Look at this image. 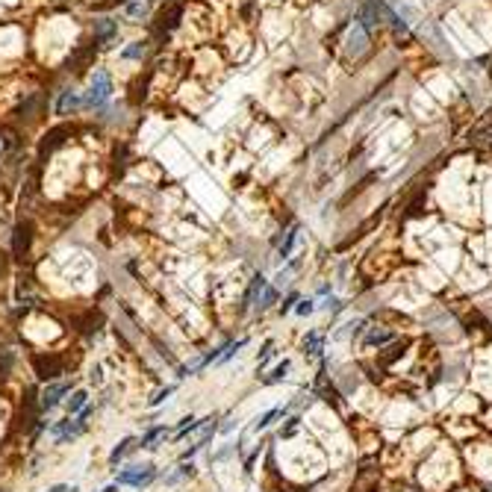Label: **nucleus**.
I'll use <instances>...</instances> for the list:
<instances>
[{
	"instance_id": "2eb2a0df",
	"label": "nucleus",
	"mask_w": 492,
	"mask_h": 492,
	"mask_svg": "<svg viewBox=\"0 0 492 492\" xmlns=\"http://www.w3.org/2000/svg\"><path fill=\"white\" fill-rule=\"evenodd\" d=\"M86 401H89V392H86V389H77V392H74L71 401H68V415L80 413V410L86 407Z\"/></svg>"
},
{
	"instance_id": "39448f33",
	"label": "nucleus",
	"mask_w": 492,
	"mask_h": 492,
	"mask_svg": "<svg viewBox=\"0 0 492 492\" xmlns=\"http://www.w3.org/2000/svg\"><path fill=\"white\" fill-rule=\"evenodd\" d=\"M30 239H32V224H30V222H21V224L15 227V239H12V250H15V257H18V259H24V257H27Z\"/></svg>"
},
{
	"instance_id": "1a4fd4ad",
	"label": "nucleus",
	"mask_w": 492,
	"mask_h": 492,
	"mask_svg": "<svg viewBox=\"0 0 492 492\" xmlns=\"http://www.w3.org/2000/svg\"><path fill=\"white\" fill-rule=\"evenodd\" d=\"M65 136H71V130H68V127H57V130H50V133L45 136V141H41V157H48L53 148H59L62 141H65Z\"/></svg>"
},
{
	"instance_id": "bb28decb",
	"label": "nucleus",
	"mask_w": 492,
	"mask_h": 492,
	"mask_svg": "<svg viewBox=\"0 0 492 492\" xmlns=\"http://www.w3.org/2000/svg\"><path fill=\"white\" fill-rule=\"evenodd\" d=\"M298 313H301V315H310V313H313V301H304V304H298Z\"/></svg>"
},
{
	"instance_id": "f257e3e1",
	"label": "nucleus",
	"mask_w": 492,
	"mask_h": 492,
	"mask_svg": "<svg viewBox=\"0 0 492 492\" xmlns=\"http://www.w3.org/2000/svg\"><path fill=\"white\" fill-rule=\"evenodd\" d=\"M154 478H157V469L154 466H127L124 472H118L115 484L118 486H136V489H141V486H148Z\"/></svg>"
},
{
	"instance_id": "aec40b11",
	"label": "nucleus",
	"mask_w": 492,
	"mask_h": 492,
	"mask_svg": "<svg viewBox=\"0 0 492 492\" xmlns=\"http://www.w3.org/2000/svg\"><path fill=\"white\" fill-rule=\"evenodd\" d=\"M286 371H289V363H286V360H283V363L275 368V371H271V375L266 377V384H277V380H283V377H286Z\"/></svg>"
},
{
	"instance_id": "a211bd4d",
	"label": "nucleus",
	"mask_w": 492,
	"mask_h": 492,
	"mask_svg": "<svg viewBox=\"0 0 492 492\" xmlns=\"http://www.w3.org/2000/svg\"><path fill=\"white\" fill-rule=\"evenodd\" d=\"M319 348H322L319 333H310L307 339H304V351H307V354H319Z\"/></svg>"
},
{
	"instance_id": "f03ea898",
	"label": "nucleus",
	"mask_w": 492,
	"mask_h": 492,
	"mask_svg": "<svg viewBox=\"0 0 492 492\" xmlns=\"http://www.w3.org/2000/svg\"><path fill=\"white\" fill-rule=\"evenodd\" d=\"M112 95V83H109V74L106 71H95V77L89 83V95H86V104L89 106H101L109 101Z\"/></svg>"
},
{
	"instance_id": "6e6552de",
	"label": "nucleus",
	"mask_w": 492,
	"mask_h": 492,
	"mask_svg": "<svg viewBox=\"0 0 492 492\" xmlns=\"http://www.w3.org/2000/svg\"><path fill=\"white\" fill-rule=\"evenodd\" d=\"M71 386L68 384H53V386H48L45 392H41V410H53L57 404L62 401V395L68 392Z\"/></svg>"
},
{
	"instance_id": "f8f14e48",
	"label": "nucleus",
	"mask_w": 492,
	"mask_h": 492,
	"mask_svg": "<svg viewBox=\"0 0 492 492\" xmlns=\"http://www.w3.org/2000/svg\"><path fill=\"white\" fill-rule=\"evenodd\" d=\"M277 415H283V407H275V410H268L266 415H259V419H257L254 424H250V433H259V431H266L268 424L277 419Z\"/></svg>"
},
{
	"instance_id": "dca6fc26",
	"label": "nucleus",
	"mask_w": 492,
	"mask_h": 492,
	"mask_svg": "<svg viewBox=\"0 0 492 492\" xmlns=\"http://www.w3.org/2000/svg\"><path fill=\"white\" fill-rule=\"evenodd\" d=\"M262 289H266V277H262V275H257V277H254V283H250L248 295H245V304H254V298H257V295H259Z\"/></svg>"
},
{
	"instance_id": "423d86ee",
	"label": "nucleus",
	"mask_w": 492,
	"mask_h": 492,
	"mask_svg": "<svg viewBox=\"0 0 492 492\" xmlns=\"http://www.w3.org/2000/svg\"><path fill=\"white\" fill-rule=\"evenodd\" d=\"M180 18H183V6H180V3H168V6L159 12V24H157V30H159V32H171L174 27L180 24Z\"/></svg>"
},
{
	"instance_id": "4be33fe9",
	"label": "nucleus",
	"mask_w": 492,
	"mask_h": 492,
	"mask_svg": "<svg viewBox=\"0 0 492 492\" xmlns=\"http://www.w3.org/2000/svg\"><path fill=\"white\" fill-rule=\"evenodd\" d=\"M141 53H145V45H141V41H133V45L124 50V57H127V59H139Z\"/></svg>"
},
{
	"instance_id": "6ab92c4d",
	"label": "nucleus",
	"mask_w": 492,
	"mask_h": 492,
	"mask_svg": "<svg viewBox=\"0 0 492 492\" xmlns=\"http://www.w3.org/2000/svg\"><path fill=\"white\" fill-rule=\"evenodd\" d=\"M295 239H298V227H292V230L286 233V242L280 245V257H283V259L289 257V250H292V245H295Z\"/></svg>"
},
{
	"instance_id": "412c9836",
	"label": "nucleus",
	"mask_w": 492,
	"mask_h": 492,
	"mask_svg": "<svg viewBox=\"0 0 492 492\" xmlns=\"http://www.w3.org/2000/svg\"><path fill=\"white\" fill-rule=\"evenodd\" d=\"M404 348H407L404 342H401V345H392V348H389V354H384V357H380V363H384V366H389L392 360H398V357L404 354Z\"/></svg>"
},
{
	"instance_id": "a878e982",
	"label": "nucleus",
	"mask_w": 492,
	"mask_h": 492,
	"mask_svg": "<svg viewBox=\"0 0 492 492\" xmlns=\"http://www.w3.org/2000/svg\"><path fill=\"white\" fill-rule=\"evenodd\" d=\"M275 298H277V292H275V289H266V295H262V304H259V307H271V304H275Z\"/></svg>"
},
{
	"instance_id": "5701e85b",
	"label": "nucleus",
	"mask_w": 492,
	"mask_h": 492,
	"mask_svg": "<svg viewBox=\"0 0 492 492\" xmlns=\"http://www.w3.org/2000/svg\"><path fill=\"white\" fill-rule=\"evenodd\" d=\"M386 339H389L386 331H371V333H368V345H384Z\"/></svg>"
},
{
	"instance_id": "ddd939ff",
	"label": "nucleus",
	"mask_w": 492,
	"mask_h": 492,
	"mask_svg": "<svg viewBox=\"0 0 492 492\" xmlns=\"http://www.w3.org/2000/svg\"><path fill=\"white\" fill-rule=\"evenodd\" d=\"M130 448H136V440H133V436H127V440H121V442H118V445L112 448V454H109V463L118 466V460H121V457L130 451Z\"/></svg>"
},
{
	"instance_id": "393cba45",
	"label": "nucleus",
	"mask_w": 492,
	"mask_h": 492,
	"mask_svg": "<svg viewBox=\"0 0 492 492\" xmlns=\"http://www.w3.org/2000/svg\"><path fill=\"white\" fill-rule=\"evenodd\" d=\"M36 104H39V95H30V101L24 104V106H21V115H32V109H36Z\"/></svg>"
},
{
	"instance_id": "f3484780",
	"label": "nucleus",
	"mask_w": 492,
	"mask_h": 492,
	"mask_svg": "<svg viewBox=\"0 0 492 492\" xmlns=\"http://www.w3.org/2000/svg\"><path fill=\"white\" fill-rule=\"evenodd\" d=\"M159 436H166V428H162V424L159 428H150L145 436H141V448H154V442L159 440Z\"/></svg>"
},
{
	"instance_id": "7ed1b4c3",
	"label": "nucleus",
	"mask_w": 492,
	"mask_h": 492,
	"mask_svg": "<svg viewBox=\"0 0 492 492\" xmlns=\"http://www.w3.org/2000/svg\"><path fill=\"white\" fill-rule=\"evenodd\" d=\"M86 415H89V410L80 413L74 422H71V419H65V422H57V424H53V433H57V440H59V442H68V440H77V436H83L86 428H89Z\"/></svg>"
},
{
	"instance_id": "b1692460",
	"label": "nucleus",
	"mask_w": 492,
	"mask_h": 492,
	"mask_svg": "<svg viewBox=\"0 0 492 492\" xmlns=\"http://www.w3.org/2000/svg\"><path fill=\"white\" fill-rule=\"evenodd\" d=\"M171 392H174V386H166V389H159V392H157V395H154V398H150V407H157V404H162V401H166V398L171 395Z\"/></svg>"
},
{
	"instance_id": "c756f323",
	"label": "nucleus",
	"mask_w": 492,
	"mask_h": 492,
	"mask_svg": "<svg viewBox=\"0 0 492 492\" xmlns=\"http://www.w3.org/2000/svg\"><path fill=\"white\" fill-rule=\"evenodd\" d=\"M101 492H115V484H112V486H106V489H101Z\"/></svg>"
},
{
	"instance_id": "9d476101",
	"label": "nucleus",
	"mask_w": 492,
	"mask_h": 492,
	"mask_svg": "<svg viewBox=\"0 0 492 492\" xmlns=\"http://www.w3.org/2000/svg\"><path fill=\"white\" fill-rule=\"evenodd\" d=\"M83 101H80V95L77 92H62V97H59V104H57V112L59 115H68V112H74Z\"/></svg>"
},
{
	"instance_id": "cd10ccee",
	"label": "nucleus",
	"mask_w": 492,
	"mask_h": 492,
	"mask_svg": "<svg viewBox=\"0 0 492 492\" xmlns=\"http://www.w3.org/2000/svg\"><path fill=\"white\" fill-rule=\"evenodd\" d=\"M295 301H298V295H289V298H286V304H283V313H286V310L292 307V304H295Z\"/></svg>"
},
{
	"instance_id": "9b49d317",
	"label": "nucleus",
	"mask_w": 492,
	"mask_h": 492,
	"mask_svg": "<svg viewBox=\"0 0 492 492\" xmlns=\"http://www.w3.org/2000/svg\"><path fill=\"white\" fill-rule=\"evenodd\" d=\"M112 36H115V24H112V21H109V18L97 21V24H95V41H97V45H106Z\"/></svg>"
},
{
	"instance_id": "4468645a",
	"label": "nucleus",
	"mask_w": 492,
	"mask_h": 492,
	"mask_svg": "<svg viewBox=\"0 0 492 492\" xmlns=\"http://www.w3.org/2000/svg\"><path fill=\"white\" fill-rule=\"evenodd\" d=\"M148 80H150V74H145V77H139L133 83V95H130V101H133V104H141L148 97Z\"/></svg>"
},
{
	"instance_id": "20e7f679",
	"label": "nucleus",
	"mask_w": 492,
	"mask_h": 492,
	"mask_svg": "<svg viewBox=\"0 0 492 492\" xmlns=\"http://www.w3.org/2000/svg\"><path fill=\"white\" fill-rule=\"evenodd\" d=\"M95 53H97V41H92V45H83V48L74 50V57L68 59V65L74 68V74H83L86 68H89L92 59H95Z\"/></svg>"
},
{
	"instance_id": "0eeeda50",
	"label": "nucleus",
	"mask_w": 492,
	"mask_h": 492,
	"mask_svg": "<svg viewBox=\"0 0 492 492\" xmlns=\"http://www.w3.org/2000/svg\"><path fill=\"white\" fill-rule=\"evenodd\" d=\"M36 371H39V377H45V380H50V377H57V375H62V360L59 357H36Z\"/></svg>"
},
{
	"instance_id": "c85d7f7f",
	"label": "nucleus",
	"mask_w": 492,
	"mask_h": 492,
	"mask_svg": "<svg viewBox=\"0 0 492 492\" xmlns=\"http://www.w3.org/2000/svg\"><path fill=\"white\" fill-rule=\"evenodd\" d=\"M50 492H68V486H65V484H59V486H53Z\"/></svg>"
}]
</instances>
